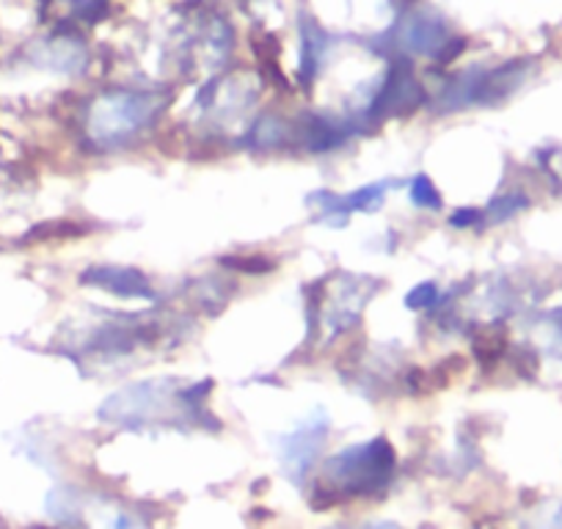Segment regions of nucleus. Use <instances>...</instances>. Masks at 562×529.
I'll return each instance as SVG.
<instances>
[{
	"label": "nucleus",
	"mask_w": 562,
	"mask_h": 529,
	"mask_svg": "<svg viewBox=\"0 0 562 529\" xmlns=\"http://www.w3.org/2000/svg\"><path fill=\"white\" fill-rule=\"evenodd\" d=\"M166 97L158 91H108L89 108V138L102 149H113L135 138L164 111Z\"/></svg>",
	"instance_id": "obj_1"
},
{
	"label": "nucleus",
	"mask_w": 562,
	"mask_h": 529,
	"mask_svg": "<svg viewBox=\"0 0 562 529\" xmlns=\"http://www.w3.org/2000/svg\"><path fill=\"white\" fill-rule=\"evenodd\" d=\"M392 469L394 450L386 441L375 439L367 441V444H356L339 452L334 461H328L321 491H326L331 499L370 494V491L383 488L389 483Z\"/></svg>",
	"instance_id": "obj_2"
},
{
	"label": "nucleus",
	"mask_w": 562,
	"mask_h": 529,
	"mask_svg": "<svg viewBox=\"0 0 562 529\" xmlns=\"http://www.w3.org/2000/svg\"><path fill=\"white\" fill-rule=\"evenodd\" d=\"M524 78H527V69L521 64H507V67L488 69V72L472 69V72L452 80L450 89L445 91V105H491V102H499L507 94H513L524 83Z\"/></svg>",
	"instance_id": "obj_3"
},
{
	"label": "nucleus",
	"mask_w": 562,
	"mask_h": 529,
	"mask_svg": "<svg viewBox=\"0 0 562 529\" xmlns=\"http://www.w3.org/2000/svg\"><path fill=\"white\" fill-rule=\"evenodd\" d=\"M394 42H397L400 50L430 58H450L452 53L461 50V45L447 31V25L441 20L430 18V14H411L405 23L397 25Z\"/></svg>",
	"instance_id": "obj_4"
},
{
	"label": "nucleus",
	"mask_w": 562,
	"mask_h": 529,
	"mask_svg": "<svg viewBox=\"0 0 562 529\" xmlns=\"http://www.w3.org/2000/svg\"><path fill=\"white\" fill-rule=\"evenodd\" d=\"M328 430V417L306 419L295 434H290L288 439L281 441V458H284V469H288L293 477H301L306 469L312 466L315 455L321 452L323 436Z\"/></svg>",
	"instance_id": "obj_5"
},
{
	"label": "nucleus",
	"mask_w": 562,
	"mask_h": 529,
	"mask_svg": "<svg viewBox=\"0 0 562 529\" xmlns=\"http://www.w3.org/2000/svg\"><path fill=\"white\" fill-rule=\"evenodd\" d=\"M419 100H422V89L419 83H416V78L405 67H397L392 75H389L386 86L378 91L370 111L372 116H389V113L411 111V108L419 105Z\"/></svg>",
	"instance_id": "obj_6"
},
{
	"label": "nucleus",
	"mask_w": 562,
	"mask_h": 529,
	"mask_svg": "<svg viewBox=\"0 0 562 529\" xmlns=\"http://www.w3.org/2000/svg\"><path fill=\"white\" fill-rule=\"evenodd\" d=\"M83 282L94 284V288L108 290V293L127 295V299H153V288L138 271H127V268H91L83 277Z\"/></svg>",
	"instance_id": "obj_7"
},
{
	"label": "nucleus",
	"mask_w": 562,
	"mask_h": 529,
	"mask_svg": "<svg viewBox=\"0 0 562 529\" xmlns=\"http://www.w3.org/2000/svg\"><path fill=\"white\" fill-rule=\"evenodd\" d=\"M45 50H47L45 64H50V67H58V69L80 67V64L86 61V56H83V50H80L78 42L53 40V42H47Z\"/></svg>",
	"instance_id": "obj_8"
},
{
	"label": "nucleus",
	"mask_w": 562,
	"mask_h": 529,
	"mask_svg": "<svg viewBox=\"0 0 562 529\" xmlns=\"http://www.w3.org/2000/svg\"><path fill=\"white\" fill-rule=\"evenodd\" d=\"M527 207V196H518V193H510V196H499V199H494V202H491V207H488V218L491 221H507L510 218V215H516L518 210H524Z\"/></svg>",
	"instance_id": "obj_9"
},
{
	"label": "nucleus",
	"mask_w": 562,
	"mask_h": 529,
	"mask_svg": "<svg viewBox=\"0 0 562 529\" xmlns=\"http://www.w3.org/2000/svg\"><path fill=\"white\" fill-rule=\"evenodd\" d=\"M411 199L419 207H439V191H436V185L425 175L414 177V182H411Z\"/></svg>",
	"instance_id": "obj_10"
},
{
	"label": "nucleus",
	"mask_w": 562,
	"mask_h": 529,
	"mask_svg": "<svg viewBox=\"0 0 562 529\" xmlns=\"http://www.w3.org/2000/svg\"><path fill=\"white\" fill-rule=\"evenodd\" d=\"M436 299H439V290H436V284H419V288L411 290L408 299H405V304H408L411 309H430V306L436 304Z\"/></svg>",
	"instance_id": "obj_11"
},
{
	"label": "nucleus",
	"mask_w": 562,
	"mask_h": 529,
	"mask_svg": "<svg viewBox=\"0 0 562 529\" xmlns=\"http://www.w3.org/2000/svg\"><path fill=\"white\" fill-rule=\"evenodd\" d=\"M45 3H64V7L72 9L75 18L80 20L97 18L102 9V0H45Z\"/></svg>",
	"instance_id": "obj_12"
},
{
	"label": "nucleus",
	"mask_w": 562,
	"mask_h": 529,
	"mask_svg": "<svg viewBox=\"0 0 562 529\" xmlns=\"http://www.w3.org/2000/svg\"><path fill=\"white\" fill-rule=\"evenodd\" d=\"M546 169H549L551 180L562 188V149L560 153H551L549 158H546Z\"/></svg>",
	"instance_id": "obj_13"
},
{
	"label": "nucleus",
	"mask_w": 562,
	"mask_h": 529,
	"mask_svg": "<svg viewBox=\"0 0 562 529\" xmlns=\"http://www.w3.org/2000/svg\"><path fill=\"white\" fill-rule=\"evenodd\" d=\"M474 221H480L477 210H461V213L452 215V224L456 226H469V224H474Z\"/></svg>",
	"instance_id": "obj_14"
},
{
	"label": "nucleus",
	"mask_w": 562,
	"mask_h": 529,
	"mask_svg": "<svg viewBox=\"0 0 562 529\" xmlns=\"http://www.w3.org/2000/svg\"><path fill=\"white\" fill-rule=\"evenodd\" d=\"M554 323H557V328H560V331H562V309L554 312Z\"/></svg>",
	"instance_id": "obj_15"
}]
</instances>
